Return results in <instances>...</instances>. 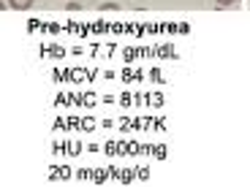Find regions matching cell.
<instances>
[{
	"mask_svg": "<svg viewBox=\"0 0 250 187\" xmlns=\"http://www.w3.org/2000/svg\"><path fill=\"white\" fill-rule=\"evenodd\" d=\"M218 6H231V3H239V0H215Z\"/></svg>",
	"mask_w": 250,
	"mask_h": 187,
	"instance_id": "cell-2",
	"label": "cell"
},
{
	"mask_svg": "<svg viewBox=\"0 0 250 187\" xmlns=\"http://www.w3.org/2000/svg\"><path fill=\"white\" fill-rule=\"evenodd\" d=\"M8 6L17 8V11H25V8L33 6V0H8Z\"/></svg>",
	"mask_w": 250,
	"mask_h": 187,
	"instance_id": "cell-1",
	"label": "cell"
}]
</instances>
